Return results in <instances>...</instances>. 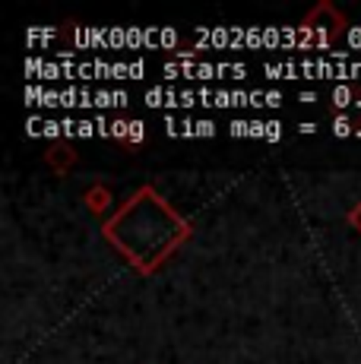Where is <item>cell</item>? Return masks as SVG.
Segmentation results:
<instances>
[{"label": "cell", "mask_w": 361, "mask_h": 364, "mask_svg": "<svg viewBox=\"0 0 361 364\" xmlns=\"http://www.w3.org/2000/svg\"><path fill=\"white\" fill-rule=\"evenodd\" d=\"M330 102L336 105V108H349V105L355 102V89H352V86H345V82H339V86L333 89ZM355 105H358V102H355Z\"/></svg>", "instance_id": "cell-5"}, {"label": "cell", "mask_w": 361, "mask_h": 364, "mask_svg": "<svg viewBox=\"0 0 361 364\" xmlns=\"http://www.w3.org/2000/svg\"><path fill=\"white\" fill-rule=\"evenodd\" d=\"M127 48H146V45H143V29H140V26H127Z\"/></svg>", "instance_id": "cell-9"}, {"label": "cell", "mask_w": 361, "mask_h": 364, "mask_svg": "<svg viewBox=\"0 0 361 364\" xmlns=\"http://www.w3.org/2000/svg\"><path fill=\"white\" fill-rule=\"evenodd\" d=\"M73 41H76V48H102V51H111V26H76Z\"/></svg>", "instance_id": "cell-2"}, {"label": "cell", "mask_w": 361, "mask_h": 364, "mask_svg": "<svg viewBox=\"0 0 361 364\" xmlns=\"http://www.w3.org/2000/svg\"><path fill=\"white\" fill-rule=\"evenodd\" d=\"M352 130H355V127H352V121L345 114H339L336 121H333V133H336V136H349Z\"/></svg>", "instance_id": "cell-8"}, {"label": "cell", "mask_w": 361, "mask_h": 364, "mask_svg": "<svg viewBox=\"0 0 361 364\" xmlns=\"http://www.w3.org/2000/svg\"><path fill=\"white\" fill-rule=\"evenodd\" d=\"M105 235L140 269H152L187 237V225L156 191L146 187L108 222Z\"/></svg>", "instance_id": "cell-1"}, {"label": "cell", "mask_w": 361, "mask_h": 364, "mask_svg": "<svg viewBox=\"0 0 361 364\" xmlns=\"http://www.w3.org/2000/svg\"><path fill=\"white\" fill-rule=\"evenodd\" d=\"M298 130H301V133H314L317 124H311V121H308V124H298Z\"/></svg>", "instance_id": "cell-26"}, {"label": "cell", "mask_w": 361, "mask_h": 364, "mask_svg": "<svg viewBox=\"0 0 361 364\" xmlns=\"http://www.w3.org/2000/svg\"><path fill=\"white\" fill-rule=\"evenodd\" d=\"M162 48H165V51H168V48H178V32L168 29V26L162 29Z\"/></svg>", "instance_id": "cell-12"}, {"label": "cell", "mask_w": 361, "mask_h": 364, "mask_svg": "<svg viewBox=\"0 0 361 364\" xmlns=\"http://www.w3.org/2000/svg\"><path fill=\"white\" fill-rule=\"evenodd\" d=\"M58 29H26V41L29 45H41V41H51Z\"/></svg>", "instance_id": "cell-7"}, {"label": "cell", "mask_w": 361, "mask_h": 364, "mask_svg": "<svg viewBox=\"0 0 361 364\" xmlns=\"http://www.w3.org/2000/svg\"><path fill=\"white\" fill-rule=\"evenodd\" d=\"M76 136H99L95 121H76Z\"/></svg>", "instance_id": "cell-10"}, {"label": "cell", "mask_w": 361, "mask_h": 364, "mask_svg": "<svg viewBox=\"0 0 361 364\" xmlns=\"http://www.w3.org/2000/svg\"><path fill=\"white\" fill-rule=\"evenodd\" d=\"M60 108H82V89H60Z\"/></svg>", "instance_id": "cell-6"}, {"label": "cell", "mask_w": 361, "mask_h": 364, "mask_svg": "<svg viewBox=\"0 0 361 364\" xmlns=\"http://www.w3.org/2000/svg\"><path fill=\"white\" fill-rule=\"evenodd\" d=\"M355 133H361V127H355Z\"/></svg>", "instance_id": "cell-29"}, {"label": "cell", "mask_w": 361, "mask_h": 364, "mask_svg": "<svg viewBox=\"0 0 361 364\" xmlns=\"http://www.w3.org/2000/svg\"><path fill=\"white\" fill-rule=\"evenodd\" d=\"M60 127H64V136H76V121H70V117L60 121Z\"/></svg>", "instance_id": "cell-24"}, {"label": "cell", "mask_w": 361, "mask_h": 364, "mask_svg": "<svg viewBox=\"0 0 361 364\" xmlns=\"http://www.w3.org/2000/svg\"><path fill=\"white\" fill-rule=\"evenodd\" d=\"M279 105H282L279 92H266V108H279Z\"/></svg>", "instance_id": "cell-23"}, {"label": "cell", "mask_w": 361, "mask_h": 364, "mask_svg": "<svg viewBox=\"0 0 361 364\" xmlns=\"http://www.w3.org/2000/svg\"><path fill=\"white\" fill-rule=\"evenodd\" d=\"M64 127H60V121H45V136H60Z\"/></svg>", "instance_id": "cell-20"}, {"label": "cell", "mask_w": 361, "mask_h": 364, "mask_svg": "<svg viewBox=\"0 0 361 364\" xmlns=\"http://www.w3.org/2000/svg\"><path fill=\"white\" fill-rule=\"evenodd\" d=\"M263 105H266V92L254 89V92H251V108H263Z\"/></svg>", "instance_id": "cell-21"}, {"label": "cell", "mask_w": 361, "mask_h": 364, "mask_svg": "<svg viewBox=\"0 0 361 364\" xmlns=\"http://www.w3.org/2000/svg\"><path fill=\"white\" fill-rule=\"evenodd\" d=\"M127 139H130V143H140V139H143V124H140V121H130Z\"/></svg>", "instance_id": "cell-18"}, {"label": "cell", "mask_w": 361, "mask_h": 364, "mask_svg": "<svg viewBox=\"0 0 361 364\" xmlns=\"http://www.w3.org/2000/svg\"><path fill=\"white\" fill-rule=\"evenodd\" d=\"M193 105H200L197 89H184V92H180V108H193Z\"/></svg>", "instance_id": "cell-13"}, {"label": "cell", "mask_w": 361, "mask_h": 364, "mask_svg": "<svg viewBox=\"0 0 361 364\" xmlns=\"http://www.w3.org/2000/svg\"><path fill=\"white\" fill-rule=\"evenodd\" d=\"M266 139H269V143L282 139V124L279 121H266Z\"/></svg>", "instance_id": "cell-14"}, {"label": "cell", "mask_w": 361, "mask_h": 364, "mask_svg": "<svg viewBox=\"0 0 361 364\" xmlns=\"http://www.w3.org/2000/svg\"><path fill=\"white\" fill-rule=\"evenodd\" d=\"M301 102L311 105V102H317V95H314V92H301Z\"/></svg>", "instance_id": "cell-27"}, {"label": "cell", "mask_w": 361, "mask_h": 364, "mask_svg": "<svg viewBox=\"0 0 361 364\" xmlns=\"http://www.w3.org/2000/svg\"><path fill=\"white\" fill-rule=\"evenodd\" d=\"M146 105H149V108H180V92L165 89V86H152L149 92H146Z\"/></svg>", "instance_id": "cell-3"}, {"label": "cell", "mask_w": 361, "mask_h": 364, "mask_svg": "<svg viewBox=\"0 0 361 364\" xmlns=\"http://www.w3.org/2000/svg\"><path fill=\"white\" fill-rule=\"evenodd\" d=\"M165 130H168V136H180V121H175L171 114H165Z\"/></svg>", "instance_id": "cell-19"}, {"label": "cell", "mask_w": 361, "mask_h": 364, "mask_svg": "<svg viewBox=\"0 0 361 364\" xmlns=\"http://www.w3.org/2000/svg\"><path fill=\"white\" fill-rule=\"evenodd\" d=\"M146 73V60H130V80H143Z\"/></svg>", "instance_id": "cell-17"}, {"label": "cell", "mask_w": 361, "mask_h": 364, "mask_svg": "<svg viewBox=\"0 0 361 364\" xmlns=\"http://www.w3.org/2000/svg\"><path fill=\"white\" fill-rule=\"evenodd\" d=\"M193 127H197V136H212V133H216V124L206 121V117H203V121H197Z\"/></svg>", "instance_id": "cell-16"}, {"label": "cell", "mask_w": 361, "mask_h": 364, "mask_svg": "<svg viewBox=\"0 0 361 364\" xmlns=\"http://www.w3.org/2000/svg\"><path fill=\"white\" fill-rule=\"evenodd\" d=\"M165 76H168V80H178V76H180V64H165Z\"/></svg>", "instance_id": "cell-25"}, {"label": "cell", "mask_w": 361, "mask_h": 364, "mask_svg": "<svg viewBox=\"0 0 361 364\" xmlns=\"http://www.w3.org/2000/svg\"><path fill=\"white\" fill-rule=\"evenodd\" d=\"M228 133L232 136H251V121H232L228 124Z\"/></svg>", "instance_id": "cell-11"}, {"label": "cell", "mask_w": 361, "mask_h": 364, "mask_svg": "<svg viewBox=\"0 0 361 364\" xmlns=\"http://www.w3.org/2000/svg\"><path fill=\"white\" fill-rule=\"evenodd\" d=\"M349 45H352V48H361V26L349 29Z\"/></svg>", "instance_id": "cell-22"}, {"label": "cell", "mask_w": 361, "mask_h": 364, "mask_svg": "<svg viewBox=\"0 0 361 364\" xmlns=\"http://www.w3.org/2000/svg\"><path fill=\"white\" fill-rule=\"evenodd\" d=\"M352 222H358V225H361V219H352Z\"/></svg>", "instance_id": "cell-28"}, {"label": "cell", "mask_w": 361, "mask_h": 364, "mask_svg": "<svg viewBox=\"0 0 361 364\" xmlns=\"http://www.w3.org/2000/svg\"><path fill=\"white\" fill-rule=\"evenodd\" d=\"M336 64V60H333ZM333 80L345 82V80H361V60H345V64H336V76Z\"/></svg>", "instance_id": "cell-4"}, {"label": "cell", "mask_w": 361, "mask_h": 364, "mask_svg": "<svg viewBox=\"0 0 361 364\" xmlns=\"http://www.w3.org/2000/svg\"><path fill=\"white\" fill-rule=\"evenodd\" d=\"M127 133H130V124L127 121H114V124H111V136L127 139Z\"/></svg>", "instance_id": "cell-15"}]
</instances>
